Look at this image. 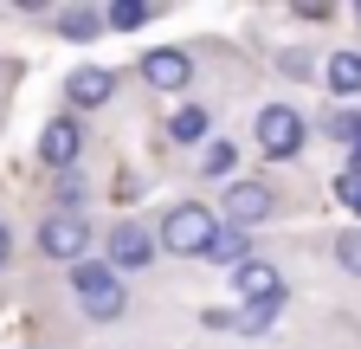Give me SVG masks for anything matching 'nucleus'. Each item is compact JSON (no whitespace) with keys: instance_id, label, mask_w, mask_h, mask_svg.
I'll return each mask as SVG.
<instances>
[{"instance_id":"1","label":"nucleus","mask_w":361,"mask_h":349,"mask_svg":"<svg viewBox=\"0 0 361 349\" xmlns=\"http://www.w3.org/2000/svg\"><path fill=\"white\" fill-rule=\"evenodd\" d=\"M213 233H219V213H213V207H200V201H174V207L161 213V252L207 259Z\"/></svg>"},{"instance_id":"2","label":"nucleus","mask_w":361,"mask_h":349,"mask_svg":"<svg viewBox=\"0 0 361 349\" xmlns=\"http://www.w3.org/2000/svg\"><path fill=\"white\" fill-rule=\"evenodd\" d=\"M71 291H78V304L90 317H123L129 311V297H123V278L110 272V266H97V259H84V266H71Z\"/></svg>"},{"instance_id":"3","label":"nucleus","mask_w":361,"mask_h":349,"mask_svg":"<svg viewBox=\"0 0 361 349\" xmlns=\"http://www.w3.org/2000/svg\"><path fill=\"white\" fill-rule=\"evenodd\" d=\"M252 129H258V149H264L271 162H290V155L303 149V117H297L290 104H264Z\"/></svg>"},{"instance_id":"4","label":"nucleus","mask_w":361,"mask_h":349,"mask_svg":"<svg viewBox=\"0 0 361 349\" xmlns=\"http://www.w3.org/2000/svg\"><path fill=\"white\" fill-rule=\"evenodd\" d=\"M39 252L45 259H65V266H84V252H90L84 213H45V220H39Z\"/></svg>"},{"instance_id":"5","label":"nucleus","mask_w":361,"mask_h":349,"mask_svg":"<svg viewBox=\"0 0 361 349\" xmlns=\"http://www.w3.org/2000/svg\"><path fill=\"white\" fill-rule=\"evenodd\" d=\"M271 207H278V194H271L264 182H233V188H226V201H219V213H226V227H233V233L264 227Z\"/></svg>"},{"instance_id":"6","label":"nucleus","mask_w":361,"mask_h":349,"mask_svg":"<svg viewBox=\"0 0 361 349\" xmlns=\"http://www.w3.org/2000/svg\"><path fill=\"white\" fill-rule=\"evenodd\" d=\"M104 252H110V272H135V266H149V259H155V233L135 227V220H123V227H110Z\"/></svg>"},{"instance_id":"7","label":"nucleus","mask_w":361,"mask_h":349,"mask_svg":"<svg viewBox=\"0 0 361 349\" xmlns=\"http://www.w3.org/2000/svg\"><path fill=\"white\" fill-rule=\"evenodd\" d=\"M78 149H84L78 117H52V123L39 129V162H45V168H59V174H65V168L78 162Z\"/></svg>"},{"instance_id":"8","label":"nucleus","mask_w":361,"mask_h":349,"mask_svg":"<svg viewBox=\"0 0 361 349\" xmlns=\"http://www.w3.org/2000/svg\"><path fill=\"white\" fill-rule=\"evenodd\" d=\"M142 78L155 84V91H188L194 59H188V52H174V46H155V52H142Z\"/></svg>"},{"instance_id":"9","label":"nucleus","mask_w":361,"mask_h":349,"mask_svg":"<svg viewBox=\"0 0 361 349\" xmlns=\"http://www.w3.org/2000/svg\"><path fill=\"white\" fill-rule=\"evenodd\" d=\"M65 97H71L78 110H104V104L116 97V78H110L104 65H78V71L65 78Z\"/></svg>"},{"instance_id":"10","label":"nucleus","mask_w":361,"mask_h":349,"mask_svg":"<svg viewBox=\"0 0 361 349\" xmlns=\"http://www.w3.org/2000/svg\"><path fill=\"white\" fill-rule=\"evenodd\" d=\"M233 285H239V297H245V304H278V297H284L278 266H271V259H245V266L233 272Z\"/></svg>"},{"instance_id":"11","label":"nucleus","mask_w":361,"mask_h":349,"mask_svg":"<svg viewBox=\"0 0 361 349\" xmlns=\"http://www.w3.org/2000/svg\"><path fill=\"white\" fill-rule=\"evenodd\" d=\"M323 78H329V91H336V97H361V52L342 46V52L323 65Z\"/></svg>"},{"instance_id":"12","label":"nucleus","mask_w":361,"mask_h":349,"mask_svg":"<svg viewBox=\"0 0 361 349\" xmlns=\"http://www.w3.org/2000/svg\"><path fill=\"white\" fill-rule=\"evenodd\" d=\"M207 259H213V266H226V272H239L245 259H252V239H245V233H233V227H219V233H213V246H207Z\"/></svg>"},{"instance_id":"13","label":"nucleus","mask_w":361,"mask_h":349,"mask_svg":"<svg viewBox=\"0 0 361 349\" xmlns=\"http://www.w3.org/2000/svg\"><path fill=\"white\" fill-rule=\"evenodd\" d=\"M52 26H59L65 39H97V32H104V13H90V7H59Z\"/></svg>"},{"instance_id":"14","label":"nucleus","mask_w":361,"mask_h":349,"mask_svg":"<svg viewBox=\"0 0 361 349\" xmlns=\"http://www.w3.org/2000/svg\"><path fill=\"white\" fill-rule=\"evenodd\" d=\"M329 136L348 143V168H361V110H336L329 117Z\"/></svg>"},{"instance_id":"15","label":"nucleus","mask_w":361,"mask_h":349,"mask_svg":"<svg viewBox=\"0 0 361 349\" xmlns=\"http://www.w3.org/2000/svg\"><path fill=\"white\" fill-rule=\"evenodd\" d=\"M168 136H174V143H200V136H207V110H200V104H180V110L168 117Z\"/></svg>"},{"instance_id":"16","label":"nucleus","mask_w":361,"mask_h":349,"mask_svg":"<svg viewBox=\"0 0 361 349\" xmlns=\"http://www.w3.org/2000/svg\"><path fill=\"white\" fill-rule=\"evenodd\" d=\"M271 317H278V304H245V311H233V330L258 336V330H271Z\"/></svg>"},{"instance_id":"17","label":"nucleus","mask_w":361,"mask_h":349,"mask_svg":"<svg viewBox=\"0 0 361 349\" xmlns=\"http://www.w3.org/2000/svg\"><path fill=\"white\" fill-rule=\"evenodd\" d=\"M336 266H342V272H355V278H361V227H348V233H342V239H336Z\"/></svg>"},{"instance_id":"18","label":"nucleus","mask_w":361,"mask_h":349,"mask_svg":"<svg viewBox=\"0 0 361 349\" xmlns=\"http://www.w3.org/2000/svg\"><path fill=\"white\" fill-rule=\"evenodd\" d=\"M233 162H239V149H233V143H207V155H200V168H207V174H233Z\"/></svg>"},{"instance_id":"19","label":"nucleus","mask_w":361,"mask_h":349,"mask_svg":"<svg viewBox=\"0 0 361 349\" xmlns=\"http://www.w3.org/2000/svg\"><path fill=\"white\" fill-rule=\"evenodd\" d=\"M104 20H110V26H123V32H129V26H142V20H149V7H142V0H116V7H110V13H104Z\"/></svg>"},{"instance_id":"20","label":"nucleus","mask_w":361,"mask_h":349,"mask_svg":"<svg viewBox=\"0 0 361 349\" xmlns=\"http://www.w3.org/2000/svg\"><path fill=\"white\" fill-rule=\"evenodd\" d=\"M336 194H342V201L361 213V168H342V174H336Z\"/></svg>"},{"instance_id":"21","label":"nucleus","mask_w":361,"mask_h":349,"mask_svg":"<svg viewBox=\"0 0 361 349\" xmlns=\"http://www.w3.org/2000/svg\"><path fill=\"white\" fill-rule=\"evenodd\" d=\"M13 259V233H7V220H0V266Z\"/></svg>"},{"instance_id":"22","label":"nucleus","mask_w":361,"mask_h":349,"mask_svg":"<svg viewBox=\"0 0 361 349\" xmlns=\"http://www.w3.org/2000/svg\"><path fill=\"white\" fill-rule=\"evenodd\" d=\"M355 26H361V7H355Z\"/></svg>"}]
</instances>
